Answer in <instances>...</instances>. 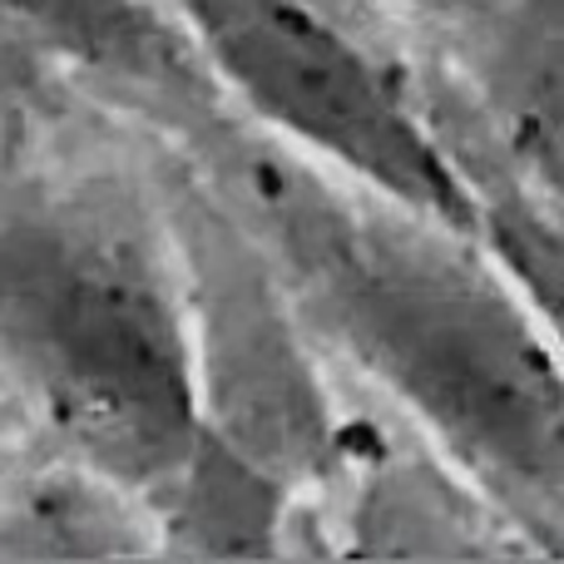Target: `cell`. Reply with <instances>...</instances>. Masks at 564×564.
I'll list each match as a JSON object with an SVG mask.
<instances>
[{
  "instance_id": "obj_1",
  "label": "cell",
  "mask_w": 564,
  "mask_h": 564,
  "mask_svg": "<svg viewBox=\"0 0 564 564\" xmlns=\"http://www.w3.org/2000/svg\"><path fill=\"white\" fill-rule=\"evenodd\" d=\"M224 174L278 278L426 436L545 550H564V341L486 238L317 174L297 149H228Z\"/></svg>"
},
{
  "instance_id": "obj_2",
  "label": "cell",
  "mask_w": 564,
  "mask_h": 564,
  "mask_svg": "<svg viewBox=\"0 0 564 564\" xmlns=\"http://www.w3.org/2000/svg\"><path fill=\"white\" fill-rule=\"evenodd\" d=\"M0 377L95 476L188 496L204 367L154 228L105 184L0 188Z\"/></svg>"
},
{
  "instance_id": "obj_3",
  "label": "cell",
  "mask_w": 564,
  "mask_h": 564,
  "mask_svg": "<svg viewBox=\"0 0 564 564\" xmlns=\"http://www.w3.org/2000/svg\"><path fill=\"white\" fill-rule=\"evenodd\" d=\"M208 79L357 188L480 234V188L401 79L322 0H174Z\"/></svg>"
},
{
  "instance_id": "obj_4",
  "label": "cell",
  "mask_w": 564,
  "mask_h": 564,
  "mask_svg": "<svg viewBox=\"0 0 564 564\" xmlns=\"http://www.w3.org/2000/svg\"><path fill=\"white\" fill-rule=\"evenodd\" d=\"M441 20L510 194L564 224V0H441Z\"/></svg>"
}]
</instances>
